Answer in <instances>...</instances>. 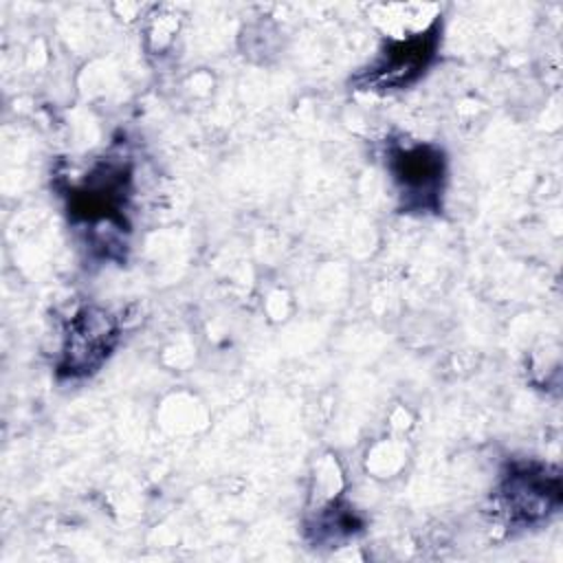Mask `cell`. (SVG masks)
<instances>
[{
  "label": "cell",
  "instance_id": "3957f363",
  "mask_svg": "<svg viewBox=\"0 0 563 563\" xmlns=\"http://www.w3.org/2000/svg\"><path fill=\"white\" fill-rule=\"evenodd\" d=\"M442 22L435 18L427 29L405 37H387L374 59L350 81L356 90L394 92L413 86L435 62Z\"/></svg>",
  "mask_w": 563,
  "mask_h": 563
},
{
  "label": "cell",
  "instance_id": "6da1fadb",
  "mask_svg": "<svg viewBox=\"0 0 563 563\" xmlns=\"http://www.w3.org/2000/svg\"><path fill=\"white\" fill-rule=\"evenodd\" d=\"M132 196V165L125 156H106L68 189L66 211L75 227L101 235V227L112 233H128V200Z\"/></svg>",
  "mask_w": 563,
  "mask_h": 563
},
{
  "label": "cell",
  "instance_id": "5b68a950",
  "mask_svg": "<svg viewBox=\"0 0 563 563\" xmlns=\"http://www.w3.org/2000/svg\"><path fill=\"white\" fill-rule=\"evenodd\" d=\"M117 341L119 325L108 310L99 306L79 308L64 328L57 376L84 378L95 374L108 361Z\"/></svg>",
  "mask_w": 563,
  "mask_h": 563
},
{
  "label": "cell",
  "instance_id": "7a4b0ae2",
  "mask_svg": "<svg viewBox=\"0 0 563 563\" xmlns=\"http://www.w3.org/2000/svg\"><path fill=\"white\" fill-rule=\"evenodd\" d=\"M385 169L402 211L438 213L446 187V156L427 141H387Z\"/></svg>",
  "mask_w": 563,
  "mask_h": 563
},
{
  "label": "cell",
  "instance_id": "277c9868",
  "mask_svg": "<svg viewBox=\"0 0 563 563\" xmlns=\"http://www.w3.org/2000/svg\"><path fill=\"white\" fill-rule=\"evenodd\" d=\"M493 501L508 526H539L561 508V475L539 462H510L499 475Z\"/></svg>",
  "mask_w": 563,
  "mask_h": 563
}]
</instances>
